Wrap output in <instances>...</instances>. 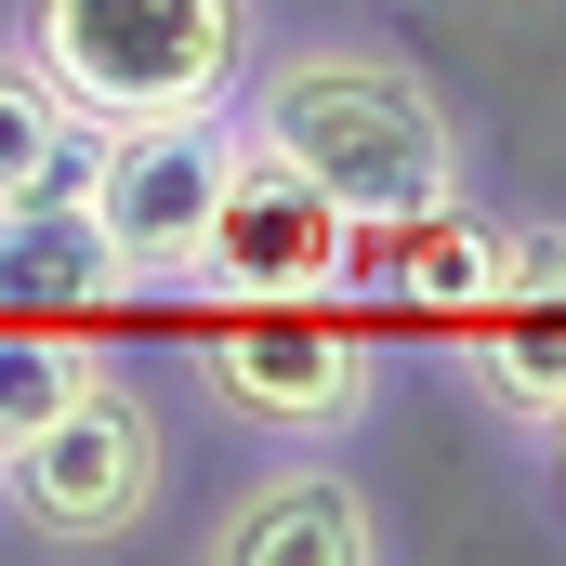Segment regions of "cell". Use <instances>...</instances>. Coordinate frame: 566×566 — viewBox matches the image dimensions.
<instances>
[{"label": "cell", "mask_w": 566, "mask_h": 566, "mask_svg": "<svg viewBox=\"0 0 566 566\" xmlns=\"http://www.w3.org/2000/svg\"><path fill=\"white\" fill-rule=\"evenodd\" d=\"M238 93H251V133L290 145L343 211H434V198H461V133H448V106H434V80L409 53L303 40V53H277Z\"/></svg>", "instance_id": "obj_1"}, {"label": "cell", "mask_w": 566, "mask_h": 566, "mask_svg": "<svg viewBox=\"0 0 566 566\" xmlns=\"http://www.w3.org/2000/svg\"><path fill=\"white\" fill-rule=\"evenodd\" d=\"M27 53H40V80L66 93L80 133L224 119L238 66H251V0H40Z\"/></svg>", "instance_id": "obj_2"}, {"label": "cell", "mask_w": 566, "mask_h": 566, "mask_svg": "<svg viewBox=\"0 0 566 566\" xmlns=\"http://www.w3.org/2000/svg\"><path fill=\"white\" fill-rule=\"evenodd\" d=\"M158 409H145L119 369H93L66 409L40 434H13L0 448V474H13V514L40 527V541H66V554H93V541H133L145 501H158Z\"/></svg>", "instance_id": "obj_3"}, {"label": "cell", "mask_w": 566, "mask_h": 566, "mask_svg": "<svg viewBox=\"0 0 566 566\" xmlns=\"http://www.w3.org/2000/svg\"><path fill=\"white\" fill-rule=\"evenodd\" d=\"M224 158H238V106L224 119H158V133H93L80 198H93V224H106V251H119L133 290H198Z\"/></svg>", "instance_id": "obj_4"}, {"label": "cell", "mask_w": 566, "mask_h": 566, "mask_svg": "<svg viewBox=\"0 0 566 566\" xmlns=\"http://www.w3.org/2000/svg\"><path fill=\"white\" fill-rule=\"evenodd\" d=\"M198 382H211L224 422H251V434H343L369 409V343L343 316H316L303 290L290 303H224L198 329Z\"/></svg>", "instance_id": "obj_5"}, {"label": "cell", "mask_w": 566, "mask_h": 566, "mask_svg": "<svg viewBox=\"0 0 566 566\" xmlns=\"http://www.w3.org/2000/svg\"><path fill=\"white\" fill-rule=\"evenodd\" d=\"M343 277V198L264 145L238 119V158H224V198H211V251H198V290H238V303H290V290Z\"/></svg>", "instance_id": "obj_6"}, {"label": "cell", "mask_w": 566, "mask_h": 566, "mask_svg": "<svg viewBox=\"0 0 566 566\" xmlns=\"http://www.w3.org/2000/svg\"><path fill=\"white\" fill-rule=\"evenodd\" d=\"M343 290L461 329V316H488L514 290V224H474L461 198H434V211H343Z\"/></svg>", "instance_id": "obj_7"}, {"label": "cell", "mask_w": 566, "mask_h": 566, "mask_svg": "<svg viewBox=\"0 0 566 566\" xmlns=\"http://www.w3.org/2000/svg\"><path fill=\"white\" fill-rule=\"evenodd\" d=\"M211 566H382V501L329 461H277L211 514Z\"/></svg>", "instance_id": "obj_8"}, {"label": "cell", "mask_w": 566, "mask_h": 566, "mask_svg": "<svg viewBox=\"0 0 566 566\" xmlns=\"http://www.w3.org/2000/svg\"><path fill=\"white\" fill-rule=\"evenodd\" d=\"M106 303H133V277H119L80 185L0 198V316H106Z\"/></svg>", "instance_id": "obj_9"}, {"label": "cell", "mask_w": 566, "mask_h": 566, "mask_svg": "<svg viewBox=\"0 0 566 566\" xmlns=\"http://www.w3.org/2000/svg\"><path fill=\"white\" fill-rule=\"evenodd\" d=\"M474 329V382L514 409V422H541L566 396V290H501L488 316H461Z\"/></svg>", "instance_id": "obj_10"}, {"label": "cell", "mask_w": 566, "mask_h": 566, "mask_svg": "<svg viewBox=\"0 0 566 566\" xmlns=\"http://www.w3.org/2000/svg\"><path fill=\"white\" fill-rule=\"evenodd\" d=\"M80 158H93V133L66 119V93H53L40 53L13 40V53H0V198H53V185H80Z\"/></svg>", "instance_id": "obj_11"}, {"label": "cell", "mask_w": 566, "mask_h": 566, "mask_svg": "<svg viewBox=\"0 0 566 566\" xmlns=\"http://www.w3.org/2000/svg\"><path fill=\"white\" fill-rule=\"evenodd\" d=\"M93 369H106V356H93V343H66V329H0V448H13V434H40L80 382H93Z\"/></svg>", "instance_id": "obj_12"}, {"label": "cell", "mask_w": 566, "mask_h": 566, "mask_svg": "<svg viewBox=\"0 0 566 566\" xmlns=\"http://www.w3.org/2000/svg\"><path fill=\"white\" fill-rule=\"evenodd\" d=\"M541 434H554V474H566V396H554V409H541Z\"/></svg>", "instance_id": "obj_13"}]
</instances>
